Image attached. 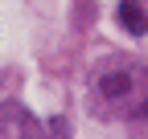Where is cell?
<instances>
[{"instance_id":"cell-1","label":"cell","mask_w":148,"mask_h":139,"mask_svg":"<svg viewBox=\"0 0 148 139\" xmlns=\"http://www.w3.org/2000/svg\"><path fill=\"white\" fill-rule=\"evenodd\" d=\"M119 25H123L127 33H136V37H144V33H148V12H144V4L123 0V4H119Z\"/></svg>"}]
</instances>
